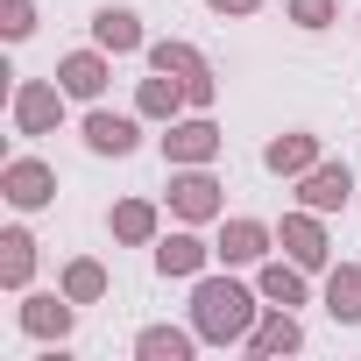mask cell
<instances>
[{
	"label": "cell",
	"instance_id": "25",
	"mask_svg": "<svg viewBox=\"0 0 361 361\" xmlns=\"http://www.w3.org/2000/svg\"><path fill=\"white\" fill-rule=\"evenodd\" d=\"M0 29H8V36H29V29H36L29 0H8V8H0Z\"/></svg>",
	"mask_w": 361,
	"mask_h": 361
},
{
	"label": "cell",
	"instance_id": "19",
	"mask_svg": "<svg viewBox=\"0 0 361 361\" xmlns=\"http://www.w3.org/2000/svg\"><path fill=\"white\" fill-rule=\"evenodd\" d=\"M99 290H106V269H99V262H71V269H64V298H78V305H92Z\"/></svg>",
	"mask_w": 361,
	"mask_h": 361
},
{
	"label": "cell",
	"instance_id": "15",
	"mask_svg": "<svg viewBox=\"0 0 361 361\" xmlns=\"http://www.w3.org/2000/svg\"><path fill=\"white\" fill-rule=\"evenodd\" d=\"M135 347H142L149 361H185V354H192V333H177V326H149Z\"/></svg>",
	"mask_w": 361,
	"mask_h": 361
},
{
	"label": "cell",
	"instance_id": "10",
	"mask_svg": "<svg viewBox=\"0 0 361 361\" xmlns=\"http://www.w3.org/2000/svg\"><path fill=\"white\" fill-rule=\"evenodd\" d=\"M71 305H78V298H29V305H22V326L43 333V340H50V333L64 340V333H71Z\"/></svg>",
	"mask_w": 361,
	"mask_h": 361
},
{
	"label": "cell",
	"instance_id": "22",
	"mask_svg": "<svg viewBox=\"0 0 361 361\" xmlns=\"http://www.w3.org/2000/svg\"><path fill=\"white\" fill-rule=\"evenodd\" d=\"M177 99H185V85H170V71L142 85V114H156V121H163V114H177Z\"/></svg>",
	"mask_w": 361,
	"mask_h": 361
},
{
	"label": "cell",
	"instance_id": "26",
	"mask_svg": "<svg viewBox=\"0 0 361 361\" xmlns=\"http://www.w3.org/2000/svg\"><path fill=\"white\" fill-rule=\"evenodd\" d=\"M213 8H227V15H248V8H255V0H213Z\"/></svg>",
	"mask_w": 361,
	"mask_h": 361
},
{
	"label": "cell",
	"instance_id": "20",
	"mask_svg": "<svg viewBox=\"0 0 361 361\" xmlns=\"http://www.w3.org/2000/svg\"><path fill=\"white\" fill-rule=\"evenodd\" d=\"M0 248H8V255H0V276H8V283H29V262H36V241H29V234H8Z\"/></svg>",
	"mask_w": 361,
	"mask_h": 361
},
{
	"label": "cell",
	"instance_id": "24",
	"mask_svg": "<svg viewBox=\"0 0 361 361\" xmlns=\"http://www.w3.org/2000/svg\"><path fill=\"white\" fill-rule=\"evenodd\" d=\"M290 22L298 29H326L333 22V0H290Z\"/></svg>",
	"mask_w": 361,
	"mask_h": 361
},
{
	"label": "cell",
	"instance_id": "8",
	"mask_svg": "<svg viewBox=\"0 0 361 361\" xmlns=\"http://www.w3.org/2000/svg\"><path fill=\"white\" fill-rule=\"evenodd\" d=\"M85 142H92L99 156H128V149H135V121H128V114H92V121H85Z\"/></svg>",
	"mask_w": 361,
	"mask_h": 361
},
{
	"label": "cell",
	"instance_id": "7",
	"mask_svg": "<svg viewBox=\"0 0 361 361\" xmlns=\"http://www.w3.org/2000/svg\"><path fill=\"white\" fill-rule=\"evenodd\" d=\"M50 192H57V177H50L43 163H29V156L8 163V199H15V206H43Z\"/></svg>",
	"mask_w": 361,
	"mask_h": 361
},
{
	"label": "cell",
	"instance_id": "3",
	"mask_svg": "<svg viewBox=\"0 0 361 361\" xmlns=\"http://www.w3.org/2000/svg\"><path fill=\"white\" fill-rule=\"evenodd\" d=\"M213 149H220V128H213V121H185V128L163 135V156H170V163H206Z\"/></svg>",
	"mask_w": 361,
	"mask_h": 361
},
{
	"label": "cell",
	"instance_id": "4",
	"mask_svg": "<svg viewBox=\"0 0 361 361\" xmlns=\"http://www.w3.org/2000/svg\"><path fill=\"white\" fill-rule=\"evenodd\" d=\"M57 114H64L57 85H22V92H15V121H22V135H43V128H57Z\"/></svg>",
	"mask_w": 361,
	"mask_h": 361
},
{
	"label": "cell",
	"instance_id": "18",
	"mask_svg": "<svg viewBox=\"0 0 361 361\" xmlns=\"http://www.w3.org/2000/svg\"><path fill=\"white\" fill-rule=\"evenodd\" d=\"M248 340H255V354H290V347H298V326H290V312H276V319H262Z\"/></svg>",
	"mask_w": 361,
	"mask_h": 361
},
{
	"label": "cell",
	"instance_id": "11",
	"mask_svg": "<svg viewBox=\"0 0 361 361\" xmlns=\"http://www.w3.org/2000/svg\"><path fill=\"white\" fill-rule=\"evenodd\" d=\"M64 92H78V99H99V85H106V64L92 57V50H78V57H64Z\"/></svg>",
	"mask_w": 361,
	"mask_h": 361
},
{
	"label": "cell",
	"instance_id": "13",
	"mask_svg": "<svg viewBox=\"0 0 361 361\" xmlns=\"http://www.w3.org/2000/svg\"><path fill=\"white\" fill-rule=\"evenodd\" d=\"M283 248H290L305 269H319V262H326V234H319L305 213H298V220H283Z\"/></svg>",
	"mask_w": 361,
	"mask_h": 361
},
{
	"label": "cell",
	"instance_id": "14",
	"mask_svg": "<svg viewBox=\"0 0 361 361\" xmlns=\"http://www.w3.org/2000/svg\"><path fill=\"white\" fill-rule=\"evenodd\" d=\"M156 262H163V276H192V269L206 262V241H192V234H170V241L156 248Z\"/></svg>",
	"mask_w": 361,
	"mask_h": 361
},
{
	"label": "cell",
	"instance_id": "6",
	"mask_svg": "<svg viewBox=\"0 0 361 361\" xmlns=\"http://www.w3.org/2000/svg\"><path fill=\"white\" fill-rule=\"evenodd\" d=\"M305 206H312V213L347 206V170H340V163H312V170H305Z\"/></svg>",
	"mask_w": 361,
	"mask_h": 361
},
{
	"label": "cell",
	"instance_id": "1",
	"mask_svg": "<svg viewBox=\"0 0 361 361\" xmlns=\"http://www.w3.org/2000/svg\"><path fill=\"white\" fill-rule=\"evenodd\" d=\"M192 319H199V333H206V340H241V333L255 326V298H248L241 283H199Z\"/></svg>",
	"mask_w": 361,
	"mask_h": 361
},
{
	"label": "cell",
	"instance_id": "23",
	"mask_svg": "<svg viewBox=\"0 0 361 361\" xmlns=\"http://www.w3.org/2000/svg\"><path fill=\"white\" fill-rule=\"evenodd\" d=\"M262 298H276V305H298V298H305L298 269H283V262H276V269H262Z\"/></svg>",
	"mask_w": 361,
	"mask_h": 361
},
{
	"label": "cell",
	"instance_id": "9",
	"mask_svg": "<svg viewBox=\"0 0 361 361\" xmlns=\"http://www.w3.org/2000/svg\"><path fill=\"white\" fill-rule=\"evenodd\" d=\"M262 163H269V170H283V177H305V170L319 163V142H312V135H283V142H269V149H262Z\"/></svg>",
	"mask_w": 361,
	"mask_h": 361
},
{
	"label": "cell",
	"instance_id": "5",
	"mask_svg": "<svg viewBox=\"0 0 361 361\" xmlns=\"http://www.w3.org/2000/svg\"><path fill=\"white\" fill-rule=\"evenodd\" d=\"M170 206L185 213V220H213V213H220V185L192 170V177H177V185H170Z\"/></svg>",
	"mask_w": 361,
	"mask_h": 361
},
{
	"label": "cell",
	"instance_id": "16",
	"mask_svg": "<svg viewBox=\"0 0 361 361\" xmlns=\"http://www.w3.org/2000/svg\"><path fill=\"white\" fill-rule=\"evenodd\" d=\"M326 305H333V319H361V269H333Z\"/></svg>",
	"mask_w": 361,
	"mask_h": 361
},
{
	"label": "cell",
	"instance_id": "17",
	"mask_svg": "<svg viewBox=\"0 0 361 361\" xmlns=\"http://www.w3.org/2000/svg\"><path fill=\"white\" fill-rule=\"evenodd\" d=\"M135 43H142L135 15H128V8H106V15H99V50H135Z\"/></svg>",
	"mask_w": 361,
	"mask_h": 361
},
{
	"label": "cell",
	"instance_id": "21",
	"mask_svg": "<svg viewBox=\"0 0 361 361\" xmlns=\"http://www.w3.org/2000/svg\"><path fill=\"white\" fill-rule=\"evenodd\" d=\"M114 234H121V241H149V234H156V213H149L142 199H128V206L114 213Z\"/></svg>",
	"mask_w": 361,
	"mask_h": 361
},
{
	"label": "cell",
	"instance_id": "2",
	"mask_svg": "<svg viewBox=\"0 0 361 361\" xmlns=\"http://www.w3.org/2000/svg\"><path fill=\"white\" fill-rule=\"evenodd\" d=\"M149 64H156V71H170L177 85H185V99H192V106H206V99H213V71H206V57H199L192 43H156V50H149Z\"/></svg>",
	"mask_w": 361,
	"mask_h": 361
},
{
	"label": "cell",
	"instance_id": "12",
	"mask_svg": "<svg viewBox=\"0 0 361 361\" xmlns=\"http://www.w3.org/2000/svg\"><path fill=\"white\" fill-rule=\"evenodd\" d=\"M262 248H269V227H262V220H234V227L220 234V255H227V262H255Z\"/></svg>",
	"mask_w": 361,
	"mask_h": 361
}]
</instances>
